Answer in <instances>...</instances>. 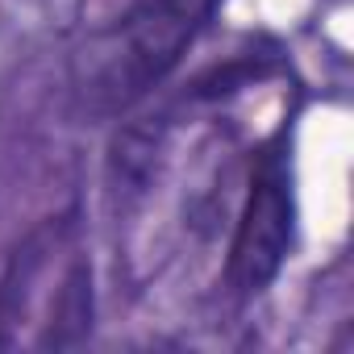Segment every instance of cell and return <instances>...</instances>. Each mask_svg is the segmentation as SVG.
Returning a JSON list of instances; mask_svg holds the SVG:
<instances>
[{"instance_id": "cell-1", "label": "cell", "mask_w": 354, "mask_h": 354, "mask_svg": "<svg viewBox=\"0 0 354 354\" xmlns=\"http://www.w3.org/2000/svg\"><path fill=\"white\" fill-rule=\"evenodd\" d=\"M225 0H133L88 34L71 59V104L88 121H113L162 88Z\"/></svg>"}, {"instance_id": "cell-2", "label": "cell", "mask_w": 354, "mask_h": 354, "mask_svg": "<svg viewBox=\"0 0 354 354\" xmlns=\"http://www.w3.org/2000/svg\"><path fill=\"white\" fill-rule=\"evenodd\" d=\"M296 246V175L288 129L267 138L250 162L246 196L225 250V288L234 300L263 296Z\"/></svg>"}, {"instance_id": "cell-3", "label": "cell", "mask_w": 354, "mask_h": 354, "mask_svg": "<svg viewBox=\"0 0 354 354\" xmlns=\"http://www.w3.org/2000/svg\"><path fill=\"white\" fill-rule=\"evenodd\" d=\"M75 238H80V205H67L63 213L42 217L34 230H26L21 242L5 254V267H0V350L17 346V333L30 321L42 275L50 271L59 250L75 246Z\"/></svg>"}, {"instance_id": "cell-4", "label": "cell", "mask_w": 354, "mask_h": 354, "mask_svg": "<svg viewBox=\"0 0 354 354\" xmlns=\"http://www.w3.org/2000/svg\"><path fill=\"white\" fill-rule=\"evenodd\" d=\"M92 325H96V275H92V259L80 246H71L67 263H63V275H59V288L50 296L42 333L34 337V346L38 350H75V346H84L92 337Z\"/></svg>"}]
</instances>
